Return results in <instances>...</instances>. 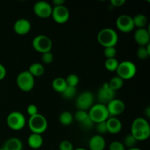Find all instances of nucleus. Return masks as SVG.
Here are the masks:
<instances>
[{
	"mask_svg": "<svg viewBox=\"0 0 150 150\" xmlns=\"http://www.w3.org/2000/svg\"><path fill=\"white\" fill-rule=\"evenodd\" d=\"M130 133L138 141H146L150 136V126L147 120L143 117H138L132 122Z\"/></svg>",
	"mask_w": 150,
	"mask_h": 150,
	"instance_id": "nucleus-1",
	"label": "nucleus"
},
{
	"mask_svg": "<svg viewBox=\"0 0 150 150\" xmlns=\"http://www.w3.org/2000/svg\"><path fill=\"white\" fill-rule=\"evenodd\" d=\"M98 41L104 48L115 47L119 40L117 32L112 28H103L98 34Z\"/></svg>",
	"mask_w": 150,
	"mask_h": 150,
	"instance_id": "nucleus-2",
	"label": "nucleus"
},
{
	"mask_svg": "<svg viewBox=\"0 0 150 150\" xmlns=\"http://www.w3.org/2000/svg\"><path fill=\"white\" fill-rule=\"evenodd\" d=\"M28 126L32 133L41 135L45 133L48 128V121L43 115L38 114L32 117H29Z\"/></svg>",
	"mask_w": 150,
	"mask_h": 150,
	"instance_id": "nucleus-3",
	"label": "nucleus"
},
{
	"mask_svg": "<svg viewBox=\"0 0 150 150\" xmlns=\"http://www.w3.org/2000/svg\"><path fill=\"white\" fill-rule=\"evenodd\" d=\"M117 76L122 80H130L135 77L137 73V67L134 62L129 60L119 63L117 70Z\"/></svg>",
	"mask_w": 150,
	"mask_h": 150,
	"instance_id": "nucleus-4",
	"label": "nucleus"
},
{
	"mask_svg": "<svg viewBox=\"0 0 150 150\" xmlns=\"http://www.w3.org/2000/svg\"><path fill=\"white\" fill-rule=\"evenodd\" d=\"M88 115L95 124L106 121L110 117L106 105L99 103L97 104H94L89 108V111H88Z\"/></svg>",
	"mask_w": 150,
	"mask_h": 150,
	"instance_id": "nucleus-5",
	"label": "nucleus"
},
{
	"mask_svg": "<svg viewBox=\"0 0 150 150\" xmlns=\"http://www.w3.org/2000/svg\"><path fill=\"white\" fill-rule=\"evenodd\" d=\"M6 122H7V126L14 131L21 130L26 124L25 116L21 112L18 111L10 112L7 115Z\"/></svg>",
	"mask_w": 150,
	"mask_h": 150,
	"instance_id": "nucleus-6",
	"label": "nucleus"
},
{
	"mask_svg": "<svg viewBox=\"0 0 150 150\" xmlns=\"http://www.w3.org/2000/svg\"><path fill=\"white\" fill-rule=\"evenodd\" d=\"M35 77L28 70L21 72L16 77V83L19 89L23 92H29L35 86Z\"/></svg>",
	"mask_w": 150,
	"mask_h": 150,
	"instance_id": "nucleus-7",
	"label": "nucleus"
},
{
	"mask_svg": "<svg viewBox=\"0 0 150 150\" xmlns=\"http://www.w3.org/2000/svg\"><path fill=\"white\" fill-rule=\"evenodd\" d=\"M32 45L35 51L44 54L51 51L53 43L51 38L47 35H38L33 38Z\"/></svg>",
	"mask_w": 150,
	"mask_h": 150,
	"instance_id": "nucleus-8",
	"label": "nucleus"
},
{
	"mask_svg": "<svg viewBox=\"0 0 150 150\" xmlns=\"http://www.w3.org/2000/svg\"><path fill=\"white\" fill-rule=\"evenodd\" d=\"M76 107L79 110L87 111L94 105V95L89 91H84L78 96L76 101Z\"/></svg>",
	"mask_w": 150,
	"mask_h": 150,
	"instance_id": "nucleus-9",
	"label": "nucleus"
},
{
	"mask_svg": "<svg viewBox=\"0 0 150 150\" xmlns=\"http://www.w3.org/2000/svg\"><path fill=\"white\" fill-rule=\"evenodd\" d=\"M114 98H115V92L110 88L108 82H105L98 91V99L99 103L106 105Z\"/></svg>",
	"mask_w": 150,
	"mask_h": 150,
	"instance_id": "nucleus-10",
	"label": "nucleus"
},
{
	"mask_svg": "<svg viewBox=\"0 0 150 150\" xmlns=\"http://www.w3.org/2000/svg\"><path fill=\"white\" fill-rule=\"evenodd\" d=\"M51 17L56 23L62 24L66 23L70 18V11L64 5L54 6L53 7Z\"/></svg>",
	"mask_w": 150,
	"mask_h": 150,
	"instance_id": "nucleus-11",
	"label": "nucleus"
},
{
	"mask_svg": "<svg viewBox=\"0 0 150 150\" xmlns=\"http://www.w3.org/2000/svg\"><path fill=\"white\" fill-rule=\"evenodd\" d=\"M53 7L45 1H38L34 4L33 11L38 17L40 18H48L51 17Z\"/></svg>",
	"mask_w": 150,
	"mask_h": 150,
	"instance_id": "nucleus-12",
	"label": "nucleus"
},
{
	"mask_svg": "<svg viewBox=\"0 0 150 150\" xmlns=\"http://www.w3.org/2000/svg\"><path fill=\"white\" fill-rule=\"evenodd\" d=\"M116 26L120 31L124 33H128L134 29L133 17L128 15L123 14L119 16L116 21Z\"/></svg>",
	"mask_w": 150,
	"mask_h": 150,
	"instance_id": "nucleus-13",
	"label": "nucleus"
},
{
	"mask_svg": "<svg viewBox=\"0 0 150 150\" xmlns=\"http://www.w3.org/2000/svg\"><path fill=\"white\" fill-rule=\"evenodd\" d=\"M107 110L110 117H116L122 114L125 109L124 102L120 99L114 98L106 105Z\"/></svg>",
	"mask_w": 150,
	"mask_h": 150,
	"instance_id": "nucleus-14",
	"label": "nucleus"
},
{
	"mask_svg": "<svg viewBox=\"0 0 150 150\" xmlns=\"http://www.w3.org/2000/svg\"><path fill=\"white\" fill-rule=\"evenodd\" d=\"M32 28L30 21L26 18H19L13 24V30L19 35H25L29 33Z\"/></svg>",
	"mask_w": 150,
	"mask_h": 150,
	"instance_id": "nucleus-15",
	"label": "nucleus"
},
{
	"mask_svg": "<svg viewBox=\"0 0 150 150\" xmlns=\"http://www.w3.org/2000/svg\"><path fill=\"white\" fill-rule=\"evenodd\" d=\"M134 40L139 46H146L150 43L149 31L146 28L137 29L134 33Z\"/></svg>",
	"mask_w": 150,
	"mask_h": 150,
	"instance_id": "nucleus-16",
	"label": "nucleus"
},
{
	"mask_svg": "<svg viewBox=\"0 0 150 150\" xmlns=\"http://www.w3.org/2000/svg\"><path fill=\"white\" fill-rule=\"evenodd\" d=\"M88 146L89 150H104L106 142L102 135H95L90 138Z\"/></svg>",
	"mask_w": 150,
	"mask_h": 150,
	"instance_id": "nucleus-17",
	"label": "nucleus"
},
{
	"mask_svg": "<svg viewBox=\"0 0 150 150\" xmlns=\"http://www.w3.org/2000/svg\"><path fill=\"white\" fill-rule=\"evenodd\" d=\"M107 130L111 134H117L122 128V123L117 117H109L106 120Z\"/></svg>",
	"mask_w": 150,
	"mask_h": 150,
	"instance_id": "nucleus-18",
	"label": "nucleus"
},
{
	"mask_svg": "<svg viewBox=\"0 0 150 150\" xmlns=\"http://www.w3.org/2000/svg\"><path fill=\"white\" fill-rule=\"evenodd\" d=\"M28 145L33 149H38L43 144V138L41 135L31 133L27 139Z\"/></svg>",
	"mask_w": 150,
	"mask_h": 150,
	"instance_id": "nucleus-19",
	"label": "nucleus"
},
{
	"mask_svg": "<svg viewBox=\"0 0 150 150\" xmlns=\"http://www.w3.org/2000/svg\"><path fill=\"white\" fill-rule=\"evenodd\" d=\"M5 150H23V143L18 138L7 139L2 146Z\"/></svg>",
	"mask_w": 150,
	"mask_h": 150,
	"instance_id": "nucleus-20",
	"label": "nucleus"
},
{
	"mask_svg": "<svg viewBox=\"0 0 150 150\" xmlns=\"http://www.w3.org/2000/svg\"><path fill=\"white\" fill-rule=\"evenodd\" d=\"M28 71L33 77H40L45 73V67L41 63L35 62L29 66Z\"/></svg>",
	"mask_w": 150,
	"mask_h": 150,
	"instance_id": "nucleus-21",
	"label": "nucleus"
},
{
	"mask_svg": "<svg viewBox=\"0 0 150 150\" xmlns=\"http://www.w3.org/2000/svg\"><path fill=\"white\" fill-rule=\"evenodd\" d=\"M52 87L56 92H59V93H62L66 87L67 86V83H66L65 79L62 77H57L53 80L52 83Z\"/></svg>",
	"mask_w": 150,
	"mask_h": 150,
	"instance_id": "nucleus-22",
	"label": "nucleus"
},
{
	"mask_svg": "<svg viewBox=\"0 0 150 150\" xmlns=\"http://www.w3.org/2000/svg\"><path fill=\"white\" fill-rule=\"evenodd\" d=\"M74 117L73 115L70 112V111H64L60 114L59 117V122L61 123L62 125L68 126L73 123Z\"/></svg>",
	"mask_w": 150,
	"mask_h": 150,
	"instance_id": "nucleus-23",
	"label": "nucleus"
},
{
	"mask_svg": "<svg viewBox=\"0 0 150 150\" xmlns=\"http://www.w3.org/2000/svg\"><path fill=\"white\" fill-rule=\"evenodd\" d=\"M133 23H134L135 27H137L138 29L141 28H145L146 25L147 24V18L144 14H137L133 17Z\"/></svg>",
	"mask_w": 150,
	"mask_h": 150,
	"instance_id": "nucleus-24",
	"label": "nucleus"
},
{
	"mask_svg": "<svg viewBox=\"0 0 150 150\" xmlns=\"http://www.w3.org/2000/svg\"><path fill=\"white\" fill-rule=\"evenodd\" d=\"M123 84H124V80H122L121 78L117 76L113 77L108 82V85H109L110 88L115 92L117 90H120V89H122Z\"/></svg>",
	"mask_w": 150,
	"mask_h": 150,
	"instance_id": "nucleus-25",
	"label": "nucleus"
},
{
	"mask_svg": "<svg viewBox=\"0 0 150 150\" xmlns=\"http://www.w3.org/2000/svg\"><path fill=\"white\" fill-rule=\"evenodd\" d=\"M136 55L142 60L146 59L150 56V43L146 46H139L136 51Z\"/></svg>",
	"mask_w": 150,
	"mask_h": 150,
	"instance_id": "nucleus-26",
	"label": "nucleus"
},
{
	"mask_svg": "<svg viewBox=\"0 0 150 150\" xmlns=\"http://www.w3.org/2000/svg\"><path fill=\"white\" fill-rule=\"evenodd\" d=\"M119 61L116 58L106 59L105 62V67L108 71L116 72L119 65Z\"/></svg>",
	"mask_w": 150,
	"mask_h": 150,
	"instance_id": "nucleus-27",
	"label": "nucleus"
},
{
	"mask_svg": "<svg viewBox=\"0 0 150 150\" xmlns=\"http://www.w3.org/2000/svg\"><path fill=\"white\" fill-rule=\"evenodd\" d=\"M136 142H137V140L135 139L134 136L131 133H130V134H127V136H125V137L124 138V140H123L122 144L125 146V149L127 148L128 149L135 147Z\"/></svg>",
	"mask_w": 150,
	"mask_h": 150,
	"instance_id": "nucleus-28",
	"label": "nucleus"
},
{
	"mask_svg": "<svg viewBox=\"0 0 150 150\" xmlns=\"http://www.w3.org/2000/svg\"><path fill=\"white\" fill-rule=\"evenodd\" d=\"M66 83L67 85L69 86H73V87H76L77 85L79 83V78L76 74H72L68 75L65 79Z\"/></svg>",
	"mask_w": 150,
	"mask_h": 150,
	"instance_id": "nucleus-29",
	"label": "nucleus"
},
{
	"mask_svg": "<svg viewBox=\"0 0 150 150\" xmlns=\"http://www.w3.org/2000/svg\"><path fill=\"white\" fill-rule=\"evenodd\" d=\"M77 93V89L76 87H73V86H67L66 89L62 92V95L66 99H71Z\"/></svg>",
	"mask_w": 150,
	"mask_h": 150,
	"instance_id": "nucleus-30",
	"label": "nucleus"
},
{
	"mask_svg": "<svg viewBox=\"0 0 150 150\" xmlns=\"http://www.w3.org/2000/svg\"><path fill=\"white\" fill-rule=\"evenodd\" d=\"M88 117H89V115H88L87 111H83V110H78L73 116L75 120L79 123L83 122Z\"/></svg>",
	"mask_w": 150,
	"mask_h": 150,
	"instance_id": "nucleus-31",
	"label": "nucleus"
},
{
	"mask_svg": "<svg viewBox=\"0 0 150 150\" xmlns=\"http://www.w3.org/2000/svg\"><path fill=\"white\" fill-rule=\"evenodd\" d=\"M104 56L106 59L115 58L117 55V48L115 47H106L104 48Z\"/></svg>",
	"mask_w": 150,
	"mask_h": 150,
	"instance_id": "nucleus-32",
	"label": "nucleus"
},
{
	"mask_svg": "<svg viewBox=\"0 0 150 150\" xmlns=\"http://www.w3.org/2000/svg\"><path fill=\"white\" fill-rule=\"evenodd\" d=\"M95 128H96V131L99 133V135L105 134L108 132L107 130V125H106V122H101L97 123L96 126H95Z\"/></svg>",
	"mask_w": 150,
	"mask_h": 150,
	"instance_id": "nucleus-33",
	"label": "nucleus"
},
{
	"mask_svg": "<svg viewBox=\"0 0 150 150\" xmlns=\"http://www.w3.org/2000/svg\"><path fill=\"white\" fill-rule=\"evenodd\" d=\"M42 61L43 64H49L54 61V55L51 51L42 54Z\"/></svg>",
	"mask_w": 150,
	"mask_h": 150,
	"instance_id": "nucleus-34",
	"label": "nucleus"
},
{
	"mask_svg": "<svg viewBox=\"0 0 150 150\" xmlns=\"http://www.w3.org/2000/svg\"><path fill=\"white\" fill-rule=\"evenodd\" d=\"M59 149V150H73L74 147H73V144L70 141L63 140L60 142Z\"/></svg>",
	"mask_w": 150,
	"mask_h": 150,
	"instance_id": "nucleus-35",
	"label": "nucleus"
},
{
	"mask_svg": "<svg viewBox=\"0 0 150 150\" xmlns=\"http://www.w3.org/2000/svg\"><path fill=\"white\" fill-rule=\"evenodd\" d=\"M109 150H126L122 142L120 141H114L109 145Z\"/></svg>",
	"mask_w": 150,
	"mask_h": 150,
	"instance_id": "nucleus-36",
	"label": "nucleus"
},
{
	"mask_svg": "<svg viewBox=\"0 0 150 150\" xmlns=\"http://www.w3.org/2000/svg\"><path fill=\"white\" fill-rule=\"evenodd\" d=\"M26 111H27V114H29V117H32V116L39 114L38 106L35 104H30V105H28L27 108H26Z\"/></svg>",
	"mask_w": 150,
	"mask_h": 150,
	"instance_id": "nucleus-37",
	"label": "nucleus"
},
{
	"mask_svg": "<svg viewBox=\"0 0 150 150\" xmlns=\"http://www.w3.org/2000/svg\"><path fill=\"white\" fill-rule=\"evenodd\" d=\"M81 127L83 129H85V130H89V129H91L93 127L95 123H94L93 122H92V120L88 117L83 122L81 123Z\"/></svg>",
	"mask_w": 150,
	"mask_h": 150,
	"instance_id": "nucleus-38",
	"label": "nucleus"
},
{
	"mask_svg": "<svg viewBox=\"0 0 150 150\" xmlns=\"http://www.w3.org/2000/svg\"><path fill=\"white\" fill-rule=\"evenodd\" d=\"M111 5L115 7H122L125 4V0H111Z\"/></svg>",
	"mask_w": 150,
	"mask_h": 150,
	"instance_id": "nucleus-39",
	"label": "nucleus"
},
{
	"mask_svg": "<svg viewBox=\"0 0 150 150\" xmlns=\"http://www.w3.org/2000/svg\"><path fill=\"white\" fill-rule=\"evenodd\" d=\"M6 74H7V70H6L5 67L0 63V81L5 78Z\"/></svg>",
	"mask_w": 150,
	"mask_h": 150,
	"instance_id": "nucleus-40",
	"label": "nucleus"
},
{
	"mask_svg": "<svg viewBox=\"0 0 150 150\" xmlns=\"http://www.w3.org/2000/svg\"><path fill=\"white\" fill-rule=\"evenodd\" d=\"M65 1L64 0H54L53 1V4L54 6H60V5H64Z\"/></svg>",
	"mask_w": 150,
	"mask_h": 150,
	"instance_id": "nucleus-41",
	"label": "nucleus"
},
{
	"mask_svg": "<svg viewBox=\"0 0 150 150\" xmlns=\"http://www.w3.org/2000/svg\"><path fill=\"white\" fill-rule=\"evenodd\" d=\"M127 150H142V149H139V148L136 147V146H135V147H133V148H131V149H127Z\"/></svg>",
	"mask_w": 150,
	"mask_h": 150,
	"instance_id": "nucleus-42",
	"label": "nucleus"
},
{
	"mask_svg": "<svg viewBox=\"0 0 150 150\" xmlns=\"http://www.w3.org/2000/svg\"><path fill=\"white\" fill-rule=\"evenodd\" d=\"M73 150H86V149H84V148L80 147V148H76V149H74Z\"/></svg>",
	"mask_w": 150,
	"mask_h": 150,
	"instance_id": "nucleus-43",
	"label": "nucleus"
},
{
	"mask_svg": "<svg viewBox=\"0 0 150 150\" xmlns=\"http://www.w3.org/2000/svg\"><path fill=\"white\" fill-rule=\"evenodd\" d=\"M0 150H5V149H4L3 147H1V148H0Z\"/></svg>",
	"mask_w": 150,
	"mask_h": 150,
	"instance_id": "nucleus-44",
	"label": "nucleus"
}]
</instances>
